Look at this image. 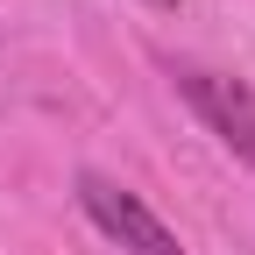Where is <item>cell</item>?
<instances>
[{
    "label": "cell",
    "mask_w": 255,
    "mask_h": 255,
    "mask_svg": "<svg viewBox=\"0 0 255 255\" xmlns=\"http://www.w3.org/2000/svg\"><path fill=\"white\" fill-rule=\"evenodd\" d=\"M78 206L100 220V227H107L121 248H135V255H184L177 234L163 227V220H156L128 184H114V177H100V170H85V177H78Z\"/></svg>",
    "instance_id": "obj_1"
},
{
    "label": "cell",
    "mask_w": 255,
    "mask_h": 255,
    "mask_svg": "<svg viewBox=\"0 0 255 255\" xmlns=\"http://www.w3.org/2000/svg\"><path fill=\"white\" fill-rule=\"evenodd\" d=\"M177 85H184V100L206 114L213 135L227 142L234 156H248V163H255V92L234 85V78H213V71H177Z\"/></svg>",
    "instance_id": "obj_2"
},
{
    "label": "cell",
    "mask_w": 255,
    "mask_h": 255,
    "mask_svg": "<svg viewBox=\"0 0 255 255\" xmlns=\"http://www.w3.org/2000/svg\"><path fill=\"white\" fill-rule=\"evenodd\" d=\"M149 7H177V0H149Z\"/></svg>",
    "instance_id": "obj_3"
}]
</instances>
